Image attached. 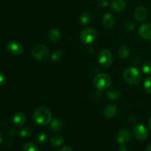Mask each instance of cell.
<instances>
[{
    "instance_id": "6da1fadb",
    "label": "cell",
    "mask_w": 151,
    "mask_h": 151,
    "mask_svg": "<svg viewBox=\"0 0 151 151\" xmlns=\"http://www.w3.org/2000/svg\"><path fill=\"white\" fill-rule=\"evenodd\" d=\"M52 115L51 111L45 106H41L36 109L33 114V119L35 123L41 126H45L51 122Z\"/></svg>"
},
{
    "instance_id": "7a4b0ae2",
    "label": "cell",
    "mask_w": 151,
    "mask_h": 151,
    "mask_svg": "<svg viewBox=\"0 0 151 151\" xmlns=\"http://www.w3.org/2000/svg\"><path fill=\"white\" fill-rule=\"evenodd\" d=\"M123 78L131 85H138L142 80L139 71L134 67H128L123 72Z\"/></svg>"
},
{
    "instance_id": "3957f363",
    "label": "cell",
    "mask_w": 151,
    "mask_h": 151,
    "mask_svg": "<svg viewBox=\"0 0 151 151\" xmlns=\"http://www.w3.org/2000/svg\"><path fill=\"white\" fill-rule=\"evenodd\" d=\"M94 85L97 89L106 90L111 85V79L107 74H99L94 78Z\"/></svg>"
},
{
    "instance_id": "277c9868",
    "label": "cell",
    "mask_w": 151,
    "mask_h": 151,
    "mask_svg": "<svg viewBox=\"0 0 151 151\" xmlns=\"http://www.w3.org/2000/svg\"><path fill=\"white\" fill-rule=\"evenodd\" d=\"M32 55L37 60H41V61H45L49 58L50 51H49V49L44 45L38 44L32 48Z\"/></svg>"
},
{
    "instance_id": "5b68a950",
    "label": "cell",
    "mask_w": 151,
    "mask_h": 151,
    "mask_svg": "<svg viewBox=\"0 0 151 151\" xmlns=\"http://www.w3.org/2000/svg\"><path fill=\"white\" fill-rule=\"evenodd\" d=\"M97 37V32L91 27L86 28L81 32L80 38L83 44H88L92 43Z\"/></svg>"
},
{
    "instance_id": "8992f818",
    "label": "cell",
    "mask_w": 151,
    "mask_h": 151,
    "mask_svg": "<svg viewBox=\"0 0 151 151\" xmlns=\"http://www.w3.org/2000/svg\"><path fill=\"white\" fill-rule=\"evenodd\" d=\"M113 58H112V54L109 50H103L100 52L99 54L98 61L101 66L103 67H109L111 65Z\"/></svg>"
},
{
    "instance_id": "52a82bcc",
    "label": "cell",
    "mask_w": 151,
    "mask_h": 151,
    "mask_svg": "<svg viewBox=\"0 0 151 151\" xmlns=\"http://www.w3.org/2000/svg\"><path fill=\"white\" fill-rule=\"evenodd\" d=\"M7 50L13 55H20L23 53L24 48L20 43L12 41L7 44Z\"/></svg>"
},
{
    "instance_id": "ba28073f",
    "label": "cell",
    "mask_w": 151,
    "mask_h": 151,
    "mask_svg": "<svg viewBox=\"0 0 151 151\" xmlns=\"http://www.w3.org/2000/svg\"><path fill=\"white\" fill-rule=\"evenodd\" d=\"M134 134L137 139L143 141L148 137V131L145 125H137L134 128Z\"/></svg>"
},
{
    "instance_id": "9c48e42d",
    "label": "cell",
    "mask_w": 151,
    "mask_h": 151,
    "mask_svg": "<svg viewBox=\"0 0 151 151\" xmlns=\"http://www.w3.org/2000/svg\"><path fill=\"white\" fill-rule=\"evenodd\" d=\"M139 34L144 39L151 41V24H144L139 29Z\"/></svg>"
},
{
    "instance_id": "30bf717a",
    "label": "cell",
    "mask_w": 151,
    "mask_h": 151,
    "mask_svg": "<svg viewBox=\"0 0 151 151\" xmlns=\"http://www.w3.org/2000/svg\"><path fill=\"white\" fill-rule=\"evenodd\" d=\"M147 16V10L144 7H138L134 12V18L137 22H143Z\"/></svg>"
},
{
    "instance_id": "8fae6325",
    "label": "cell",
    "mask_w": 151,
    "mask_h": 151,
    "mask_svg": "<svg viewBox=\"0 0 151 151\" xmlns=\"http://www.w3.org/2000/svg\"><path fill=\"white\" fill-rule=\"evenodd\" d=\"M130 139H131V133L128 130H121L118 133L116 140H117V142L119 143V144H125V143L128 142Z\"/></svg>"
},
{
    "instance_id": "7c38bea8",
    "label": "cell",
    "mask_w": 151,
    "mask_h": 151,
    "mask_svg": "<svg viewBox=\"0 0 151 151\" xmlns=\"http://www.w3.org/2000/svg\"><path fill=\"white\" fill-rule=\"evenodd\" d=\"M25 122H26V116L23 113H16L14 114L13 117V123L17 128H20V127L23 126L24 125Z\"/></svg>"
},
{
    "instance_id": "4fadbf2b",
    "label": "cell",
    "mask_w": 151,
    "mask_h": 151,
    "mask_svg": "<svg viewBox=\"0 0 151 151\" xmlns=\"http://www.w3.org/2000/svg\"><path fill=\"white\" fill-rule=\"evenodd\" d=\"M104 115L106 117L109 118H113L116 116V113H117V107L116 105L114 104H109L104 109Z\"/></svg>"
},
{
    "instance_id": "5bb4252c",
    "label": "cell",
    "mask_w": 151,
    "mask_h": 151,
    "mask_svg": "<svg viewBox=\"0 0 151 151\" xmlns=\"http://www.w3.org/2000/svg\"><path fill=\"white\" fill-rule=\"evenodd\" d=\"M103 23L105 27L108 28V29H111V28L113 27L115 24V19L113 15L109 13H106L103 16Z\"/></svg>"
},
{
    "instance_id": "9a60e30c",
    "label": "cell",
    "mask_w": 151,
    "mask_h": 151,
    "mask_svg": "<svg viewBox=\"0 0 151 151\" xmlns=\"http://www.w3.org/2000/svg\"><path fill=\"white\" fill-rule=\"evenodd\" d=\"M125 5H126V1L125 0H113L111 2L112 10H114L115 12H122L125 9Z\"/></svg>"
},
{
    "instance_id": "2e32d148",
    "label": "cell",
    "mask_w": 151,
    "mask_h": 151,
    "mask_svg": "<svg viewBox=\"0 0 151 151\" xmlns=\"http://www.w3.org/2000/svg\"><path fill=\"white\" fill-rule=\"evenodd\" d=\"M47 35H48V37L50 41H52V42H58L61 39V34L56 29H53V28L52 29H50L48 31Z\"/></svg>"
},
{
    "instance_id": "e0dca14e",
    "label": "cell",
    "mask_w": 151,
    "mask_h": 151,
    "mask_svg": "<svg viewBox=\"0 0 151 151\" xmlns=\"http://www.w3.org/2000/svg\"><path fill=\"white\" fill-rule=\"evenodd\" d=\"M50 130L54 133H58L62 131L63 128V123L60 119H55L52 121H51L50 123Z\"/></svg>"
},
{
    "instance_id": "ac0fdd59",
    "label": "cell",
    "mask_w": 151,
    "mask_h": 151,
    "mask_svg": "<svg viewBox=\"0 0 151 151\" xmlns=\"http://www.w3.org/2000/svg\"><path fill=\"white\" fill-rule=\"evenodd\" d=\"M120 91L116 88H111V89L108 90L107 91V97L109 100H118L120 97Z\"/></svg>"
},
{
    "instance_id": "d6986e66",
    "label": "cell",
    "mask_w": 151,
    "mask_h": 151,
    "mask_svg": "<svg viewBox=\"0 0 151 151\" xmlns=\"http://www.w3.org/2000/svg\"><path fill=\"white\" fill-rule=\"evenodd\" d=\"M130 51L129 47L125 45L122 46L118 50V55L121 59H125L130 55Z\"/></svg>"
},
{
    "instance_id": "ffe728a7",
    "label": "cell",
    "mask_w": 151,
    "mask_h": 151,
    "mask_svg": "<svg viewBox=\"0 0 151 151\" xmlns=\"http://www.w3.org/2000/svg\"><path fill=\"white\" fill-rule=\"evenodd\" d=\"M50 142L55 147H58L60 146L63 142V139L59 135H55L51 137L50 139Z\"/></svg>"
},
{
    "instance_id": "44dd1931",
    "label": "cell",
    "mask_w": 151,
    "mask_h": 151,
    "mask_svg": "<svg viewBox=\"0 0 151 151\" xmlns=\"http://www.w3.org/2000/svg\"><path fill=\"white\" fill-rule=\"evenodd\" d=\"M91 20V15L89 12H85L83 13L80 18V22L82 24H88Z\"/></svg>"
},
{
    "instance_id": "7402d4cb",
    "label": "cell",
    "mask_w": 151,
    "mask_h": 151,
    "mask_svg": "<svg viewBox=\"0 0 151 151\" xmlns=\"http://www.w3.org/2000/svg\"><path fill=\"white\" fill-rule=\"evenodd\" d=\"M63 52L61 50H55L51 55V60L54 62H58L63 58Z\"/></svg>"
},
{
    "instance_id": "603a6c76",
    "label": "cell",
    "mask_w": 151,
    "mask_h": 151,
    "mask_svg": "<svg viewBox=\"0 0 151 151\" xmlns=\"http://www.w3.org/2000/svg\"><path fill=\"white\" fill-rule=\"evenodd\" d=\"M22 151H39L36 145L33 142H27L24 145L22 148Z\"/></svg>"
},
{
    "instance_id": "cb8c5ba5",
    "label": "cell",
    "mask_w": 151,
    "mask_h": 151,
    "mask_svg": "<svg viewBox=\"0 0 151 151\" xmlns=\"http://www.w3.org/2000/svg\"><path fill=\"white\" fill-rule=\"evenodd\" d=\"M142 71L145 74L147 75H151V62H146L142 66Z\"/></svg>"
},
{
    "instance_id": "d4e9b609",
    "label": "cell",
    "mask_w": 151,
    "mask_h": 151,
    "mask_svg": "<svg viewBox=\"0 0 151 151\" xmlns=\"http://www.w3.org/2000/svg\"><path fill=\"white\" fill-rule=\"evenodd\" d=\"M19 134H20V137H22V138H27L30 136L31 131L28 128H23L21 129Z\"/></svg>"
},
{
    "instance_id": "484cf974",
    "label": "cell",
    "mask_w": 151,
    "mask_h": 151,
    "mask_svg": "<svg viewBox=\"0 0 151 151\" xmlns=\"http://www.w3.org/2000/svg\"><path fill=\"white\" fill-rule=\"evenodd\" d=\"M145 89L147 92L151 93V76L148 77L144 83Z\"/></svg>"
},
{
    "instance_id": "4316f807",
    "label": "cell",
    "mask_w": 151,
    "mask_h": 151,
    "mask_svg": "<svg viewBox=\"0 0 151 151\" xmlns=\"http://www.w3.org/2000/svg\"><path fill=\"white\" fill-rule=\"evenodd\" d=\"M47 139V135L45 133H41L37 137V142L40 144H44Z\"/></svg>"
},
{
    "instance_id": "83f0119b",
    "label": "cell",
    "mask_w": 151,
    "mask_h": 151,
    "mask_svg": "<svg viewBox=\"0 0 151 151\" xmlns=\"http://www.w3.org/2000/svg\"><path fill=\"white\" fill-rule=\"evenodd\" d=\"M134 28H135V24H134L132 21L126 22V24H125V30L128 31V32H131V31L134 30Z\"/></svg>"
},
{
    "instance_id": "f1b7e54d",
    "label": "cell",
    "mask_w": 151,
    "mask_h": 151,
    "mask_svg": "<svg viewBox=\"0 0 151 151\" xmlns=\"http://www.w3.org/2000/svg\"><path fill=\"white\" fill-rule=\"evenodd\" d=\"M98 4L101 7H107L109 5V1L107 0H98Z\"/></svg>"
},
{
    "instance_id": "f546056e",
    "label": "cell",
    "mask_w": 151,
    "mask_h": 151,
    "mask_svg": "<svg viewBox=\"0 0 151 151\" xmlns=\"http://www.w3.org/2000/svg\"><path fill=\"white\" fill-rule=\"evenodd\" d=\"M140 62H141V58H140L139 56H136V57H134V59H133V63H134V64L138 65L139 64Z\"/></svg>"
},
{
    "instance_id": "4dcf8cb0",
    "label": "cell",
    "mask_w": 151,
    "mask_h": 151,
    "mask_svg": "<svg viewBox=\"0 0 151 151\" xmlns=\"http://www.w3.org/2000/svg\"><path fill=\"white\" fill-rule=\"evenodd\" d=\"M5 81H6V78H5V77H4V75L0 73V86H1L2 85H4V83H5Z\"/></svg>"
},
{
    "instance_id": "1f68e13d",
    "label": "cell",
    "mask_w": 151,
    "mask_h": 151,
    "mask_svg": "<svg viewBox=\"0 0 151 151\" xmlns=\"http://www.w3.org/2000/svg\"><path fill=\"white\" fill-rule=\"evenodd\" d=\"M58 151H73L72 147H69V146H63Z\"/></svg>"
},
{
    "instance_id": "d6a6232c",
    "label": "cell",
    "mask_w": 151,
    "mask_h": 151,
    "mask_svg": "<svg viewBox=\"0 0 151 151\" xmlns=\"http://www.w3.org/2000/svg\"><path fill=\"white\" fill-rule=\"evenodd\" d=\"M16 130L13 129V128H11V129L9 130L8 134H9V136H10V137H13V136L16 135Z\"/></svg>"
},
{
    "instance_id": "836d02e7",
    "label": "cell",
    "mask_w": 151,
    "mask_h": 151,
    "mask_svg": "<svg viewBox=\"0 0 151 151\" xmlns=\"http://www.w3.org/2000/svg\"><path fill=\"white\" fill-rule=\"evenodd\" d=\"M129 122H131V123H136V122H137V118H136V116H133V115L130 116Z\"/></svg>"
},
{
    "instance_id": "e575fe53",
    "label": "cell",
    "mask_w": 151,
    "mask_h": 151,
    "mask_svg": "<svg viewBox=\"0 0 151 151\" xmlns=\"http://www.w3.org/2000/svg\"><path fill=\"white\" fill-rule=\"evenodd\" d=\"M127 150H128V148H127L126 146H125L124 144H121V145L119 146V151H127Z\"/></svg>"
},
{
    "instance_id": "d590c367",
    "label": "cell",
    "mask_w": 151,
    "mask_h": 151,
    "mask_svg": "<svg viewBox=\"0 0 151 151\" xmlns=\"http://www.w3.org/2000/svg\"><path fill=\"white\" fill-rule=\"evenodd\" d=\"M145 151H151V145H149L145 148Z\"/></svg>"
},
{
    "instance_id": "8d00e7d4",
    "label": "cell",
    "mask_w": 151,
    "mask_h": 151,
    "mask_svg": "<svg viewBox=\"0 0 151 151\" xmlns=\"http://www.w3.org/2000/svg\"><path fill=\"white\" fill-rule=\"evenodd\" d=\"M2 142H3V137L2 135H1V133H0V145H1Z\"/></svg>"
},
{
    "instance_id": "74e56055",
    "label": "cell",
    "mask_w": 151,
    "mask_h": 151,
    "mask_svg": "<svg viewBox=\"0 0 151 151\" xmlns=\"http://www.w3.org/2000/svg\"><path fill=\"white\" fill-rule=\"evenodd\" d=\"M149 126H150V129H151V116L150 117V119H149Z\"/></svg>"
}]
</instances>
